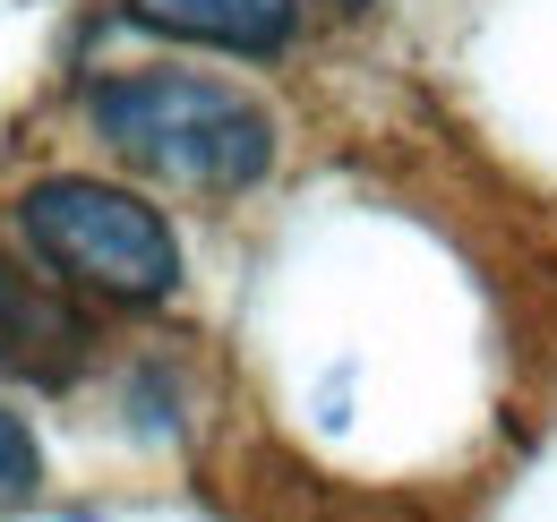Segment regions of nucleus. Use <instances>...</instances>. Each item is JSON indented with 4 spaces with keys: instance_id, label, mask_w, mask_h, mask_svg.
I'll return each instance as SVG.
<instances>
[{
    "instance_id": "f257e3e1",
    "label": "nucleus",
    "mask_w": 557,
    "mask_h": 522,
    "mask_svg": "<svg viewBox=\"0 0 557 522\" xmlns=\"http://www.w3.org/2000/svg\"><path fill=\"white\" fill-rule=\"evenodd\" d=\"M95 129L112 154H129L138 172L172 181V189H258L275 163V121L214 77H181V69H146V77H112L95 95Z\"/></svg>"
},
{
    "instance_id": "f03ea898",
    "label": "nucleus",
    "mask_w": 557,
    "mask_h": 522,
    "mask_svg": "<svg viewBox=\"0 0 557 522\" xmlns=\"http://www.w3.org/2000/svg\"><path fill=\"white\" fill-rule=\"evenodd\" d=\"M17 223H26L35 258L61 265L86 291H103V300H172V283H181L172 223L129 189L61 172V181H35L17 197Z\"/></svg>"
},
{
    "instance_id": "7ed1b4c3",
    "label": "nucleus",
    "mask_w": 557,
    "mask_h": 522,
    "mask_svg": "<svg viewBox=\"0 0 557 522\" xmlns=\"http://www.w3.org/2000/svg\"><path fill=\"white\" fill-rule=\"evenodd\" d=\"M77 360H86V318H77L52 283H35L26 265L0 258V377L61 386Z\"/></svg>"
},
{
    "instance_id": "20e7f679",
    "label": "nucleus",
    "mask_w": 557,
    "mask_h": 522,
    "mask_svg": "<svg viewBox=\"0 0 557 522\" xmlns=\"http://www.w3.org/2000/svg\"><path fill=\"white\" fill-rule=\"evenodd\" d=\"M129 17L154 35H181V44H214L232 61H275L292 44L300 0H129Z\"/></svg>"
},
{
    "instance_id": "39448f33",
    "label": "nucleus",
    "mask_w": 557,
    "mask_h": 522,
    "mask_svg": "<svg viewBox=\"0 0 557 522\" xmlns=\"http://www.w3.org/2000/svg\"><path fill=\"white\" fill-rule=\"evenodd\" d=\"M35 471H44V455H35L26 420H17V411H0V497H26V488H35Z\"/></svg>"
}]
</instances>
